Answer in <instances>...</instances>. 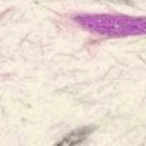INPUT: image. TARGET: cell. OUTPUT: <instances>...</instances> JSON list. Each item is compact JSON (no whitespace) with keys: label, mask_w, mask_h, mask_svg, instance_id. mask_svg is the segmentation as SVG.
Masks as SVG:
<instances>
[{"label":"cell","mask_w":146,"mask_h":146,"mask_svg":"<svg viewBox=\"0 0 146 146\" xmlns=\"http://www.w3.org/2000/svg\"><path fill=\"white\" fill-rule=\"evenodd\" d=\"M95 126H83V127H79L76 130L70 131L69 135H66L64 137H62V140L57 142L56 146H78L80 143H83L86 140L92 133L95 131Z\"/></svg>","instance_id":"6da1fadb"},{"label":"cell","mask_w":146,"mask_h":146,"mask_svg":"<svg viewBox=\"0 0 146 146\" xmlns=\"http://www.w3.org/2000/svg\"><path fill=\"white\" fill-rule=\"evenodd\" d=\"M107 2H110V3H121V5H130V6H133V3L130 2V0H107Z\"/></svg>","instance_id":"7a4b0ae2"}]
</instances>
